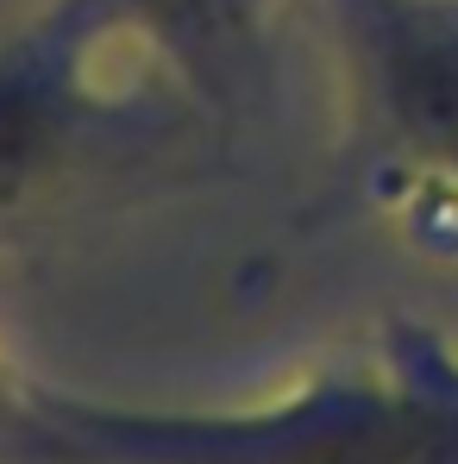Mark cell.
I'll list each match as a JSON object with an SVG mask.
<instances>
[{"label":"cell","instance_id":"cell-1","mask_svg":"<svg viewBox=\"0 0 458 464\" xmlns=\"http://www.w3.org/2000/svg\"><path fill=\"white\" fill-rule=\"evenodd\" d=\"M6 464H458V371L320 377L264 408H120L0 371Z\"/></svg>","mask_w":458,"mask_h":464},{"label":"cell","instance_id":"cell-2","mask_svg":"<svg viewBox=\"0 0 458 464\" xmlns=\"http://www.w3.org/2000/svg\"><path fill=\"white\" fill-rule=\"evenodd\" d=\"M371 101L414 163L458 169V13L440 0H377L371 25Z\"/></svg>","mask_w":458,"mask_h":464}]
</instances>
